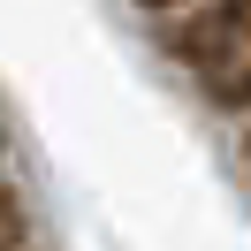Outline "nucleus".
Here are the masks:
<instances>
[{"label":"nucleus","mask_w":251,"mask_h":251,"mask_svg":"<svg viewBox=\"0 0 251 251\" xmlns=\"http://www.w3.org/2000/svg\"><path fill=\"white\" fill-rule=\"evenodd\" d=\"M168 53L190 76H221V99L244 92V0H198L168 23Z\"/></svg>","instance_id":"f257e3e1"},{"label":"nucleus","mask_w":251,"mask_h":251,"mask_svg":"<svg viewBox=\"0 0 251 251\" xmlns=\"http://www.w3.org/2000/svg\"><path fill=\"white\" fill-rule=\"evenodd\" d=\"M16 244H23V205L0 190V251H16Z\"/></svg>","instance_id":"f03ea898"},{"label":"nucleus","mask_w":251,"mask_h":251,"mask_svg":"<svg viewBox=\"0 0 251 251\" xmlns=\"http://www.w3.org/2000/svg\"><path fill=\"white\" fill-rule=\"evenodd\" d=\"M145 16H175V8H198V0H137Z\"/></svg>","instance_id":"7ed1b4c3"}]
</instances>
